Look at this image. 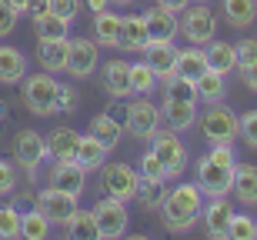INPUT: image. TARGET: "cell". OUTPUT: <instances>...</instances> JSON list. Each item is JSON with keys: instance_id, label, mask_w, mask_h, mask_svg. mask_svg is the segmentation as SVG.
<instances>
[{"instance_id": "8", "label": "cell", "mask_w": 257, "mask_h": 240, "mask_svg": "<svg viewBox=\"0 0 257 240\" xmlns=\"http://www.w3.org/2000/svg\"><path fill=\"white\" fill-rule=\"evenodd\" d=\"M97 173H100V190L107 197H117V200H124V203H131L137 197L141 173L134 170L131 163H104Z\"/></svg>"}, {"instance_id": "14", "label": "cell", "mask_w": 257, "mask_h": 240, "mask_svg": "<svg viewBox=\"0 0 257 240\" xmlns=\"http://www.w3.org/2000/svg\"><path fill=\"white\" fill-rule=\"evenodd\" d=\"M47 183L57 187V190H67V193H74V197H80L87 190V170L77 160H54V167L47 170Z\"/></svg>"}, {"instance_id": "16", "label": "cell", "mask_w": 257, "mask_h": 240, "mask_svg": "<svg viewBox=\"0 0 257 240\" xmlns=\"http://www.w3.org/2000/svg\"><path fill=\"white\" fill-rule=\"evenodd\" d=\"M177 50L181 47H174V40H151L141 54H144V60L154 67V74H157L161 80H167L174 70H177Z\"/></svg>"}, {"instance_id": "41", "label": "cell", "mask_w": 257, "mask_h": 240, "mask_svg": "<svg viewBox=\"0 0 257 240\" xmlns=\"http://www.w3.org/2000/svg\"><path fill=\"white\" fill-rule=\"evenodd\" d=\"M47 10H54L57 17H64L67 24H74L80 14V0H47Z\"/></svg>"}, {"instance_id": "9", "label": "cell", "mask_w": 257, "mask_h": 240, "mask_svg": "<svg viewBox=\"0 0 257 240\" xmlns=\"http://www.w3.org/2000/svg\"><path fill=\"white\" fill-rule=\"evenodd\" d=\"M47 137L37 134V130H17V137H14V160L27 170V177L34 180L40 173V167H44V160H47Z\"/></svg>"}, {"instance_id": "49", "label": "cell", "mask_w": 257, "mask_h": 240, "mask_svg": "<svg viewBox=\"0 0 257 240\" xmlns=\"http://www.w3.org/2000/svg\"><path fill=\"white\" fill-rule=\"evenodd\" d=\"M7 4L17 10V14H30V4H34V0H7Z\"/></svg>"}, {"instance_id": "48", "label": "cell", "mask_w": 257, "mask_h": 240, "mask_svg": "<svg viewBox=\"0 0 257 240\" xmlns=\"http://www.w3.org/2000/svg\"><path fill=\"white\" fill-rule=\"evenodd\" d=\"M84 7L90 10V14H100V10L110 7V0H84Z\"/></svg>"}, {"instance_id": "11", "label": "cell", "mask_w": 257, "mask_h": 240, "mask_svg": "<svg viewBox=\"0 0 257 240\" xmlns=\"http://www.w3.org/2000/svg\"><path fill=\"white\" fill-rule=\"evenodd\" d=\"M100 67V44L87 37H70V57H67V74L74 80H87Z\"/></svg>"}, {"instance_id": "45", "label": "cell", "mask_w": 257, "mask_h": 240, "mask_svg": "<svg viewBox=\"0 0 257 240\" xmlns=\"http://www.w3.org/2000/svg\"><path fill=\"white\" fill-rule=\"evenodd\" d=\"M17 190V170L7 160H0V197H10Z\"/></svg>"}, {"instance_id": "5", "label": "cell", "mask_w": 257, "mask_h": 240, "mask_svg": "<svg viewBox=\"0 0 257 240\" xmlns=\"http://www.w3.org/2000/svg\"><path fill=\"white\" fill-rule=\"evenodd\" d=\"M181 20V37L194 47H207L210 40L217 37V17H214V10L197 0V4H187V7L177 14Z\"/></svg>"}, {"instance_id": "32", "label": "cell", "mask_w": 257, "mask_h": 240, "mask_svg": "<svg viewBox=\"0 0 257 240\" xmlns=\"http://www.w3.org/2000/svg\"><path fill=\"white\" fill-rule=\"evenodd\" d=\"M90 137H97L100 144H107L110 150H114L117 144H120V134H124V124L120 120H114L110 114H97L94 120H90V130H87Z\"/></svg>"}, {"instance_id": "40", "label": "cell", "mask_w": 257, "mask_h": 240, "mask_svg": "<svg viewBox=\"0 0 257 240\" xmlns=\"http://www.w3.org/2000/svg\"><path fill=\"white\" fill-rule=\"evenodd\" d=\"M240 140L257 150V110H247V114L240 117Z\"/></svg>"}, {"instance_id": "18", "label": "cell", "mask_w": 257, "mask_h": 240, "mask_svg": "<svg viewBox=\"0 0 257 240\" xmlns=\"http://www.w3.org/2000/svg\"><path fill=\"white\" fill-rule=\"evenodd\" d=\"M67 57H70V37L40 40L37 44V64L47 74H67Z\"/></svg>"}, {"instance_id": "6", "label": "cell", "mask_w": 257, "mask_h": 240, "mask_svg": "<svg viewBox=\"0 0 257 240\" xmlns=\"http://www.w3.org/2000/svg\"><path fill=\"white\" fill-rule=\"evenodd\" d=\"M161 107L154 104L151 97H134L131 104L124 107V134H131L134 140H151L157 130H161Z\"/></svg>"}, {"instance_id": "1", "label": "cell", "mask_w": 257, "mask_h": 240, "mask_svg": "<svg viewBox=\"0 0 257 240\" xmlns=\"http://www.w3.org/2000/svg\"><path fill=\"white\" fill-rule=\"evenodd\" d=\"M200 210H204V193H200L197 180H184L167 190L161 203V220L171 233H191L200 223Z\"/></svg>"}, {"instance_id": "43", "label": "cell", "mask_w": 257, "mask_h": 240, "mask_svg": "<svg viewBox=\"0 0 257 240\" xmlns=\"http://www.w3.org/2000/svg\"><path fill=\"white\" fill-rule=\"evenodd\" d=\"M77 104H80V94H77V87L70 84H60V100H57V110L60 114H74Z\"/></svg>"}, {"instance_id": "44", "label": "cell", "mask_w": 257, "mask_h": 240, "mask_svg": "<svg viewBox=\"0 0 257 240\" xmlns=\"http://www.w3.org/2000/svg\"><path fill=\"white\" fill-rule=\"evenodd\" d=\"M234 47H237V70H240V67H247L250 60H257V40H254V37L237 40Z\"/></svg>"}, {"instance_id": "33", "label": "cell", "mask_w": 257, "mask_h": 240, "mask_svg": "<svg viewBox=\"0 0 257 240\" xmlns=\"http://www.w3.org/2000/svg\"><path fill=\"white\" fill-rule=\"evenodd\" d=\"M50 227H54V223L47 220V213L40 210L37 203H34L27 213H20V237L24 240H44L50 233Z\"/></svg>"}, {"instance_id": "35", "label": "cell", "mask_w": 257, "mask_h": 240, "mask_svg": "<svg viewBox=\"0 0 257 240\" xmlns=\"http://www.w3.org/2000/svg\"><path fill=\"white\" fill-rule=\"evenodd\" d=\"M161 87H164V100H191V104H200L194 80L181 77V74H171L167 80H161Z\"/></svg>"}, {"instance_id": "24", "label": "cell", "mask_w": 257, "mask_h": 240, "mask_svg": "<svg viewBox=\"0 0 257 240\" xmlns=\"http://www.w3.org/2000/svg\"><path fill=\"white\" fill-rule=\"evenodd\" d=\"M204 50H207V67L210 70H217V74H224V77L237 70V47H234V44L214 37Z\"/></svg>"}, {"instance_id": "34", "label": "cell", "mask_w": 257, "mask_h": 240, "mask_svg": "<svg viewBox=\"0 0 257 240\" xmlns=\"http://www.w3.org/2000/svg\"><path fill=\"white\" fill-rule=\"evenodd\" d=\"M131 87H134V94L151 97L154 90L161 87V77L154 74V67L147 64V60H134L131 64Z\"/></svg>"}, {"instance_id": "31", "label": "cell", "mask_w": 257, "mask_h": 240, "mask_svg": "<svg viewBox=\"0 0 257 240\" xmlns=\"http://www.w3.org/2000/svg\"><path fill=\"white\" fill-rule=\"evenodd\" d=\"M34 20V34H37V40H60V37H70V24H67L64 17H57L54 10H44V14H37Z\"/></svg>"}, {"instance_id": "52", "label": "cell", "mask_w": 257, "mask_h": 240, "mask_svg": "<svg viewBox=\"0 0 257 240\" xmlns=\"http://www.w3.org/2000/svg\"><path fill=\"white\" fill-rule=\"evenodd\" d=\"M0 120H4V110H0Z\"/></svg>"}, {"instance_id": "37", "label": "cell", "mask_w": 257, "mask_h": 240, "mask_svg": "<svg viewBox=\"0 0 257 240\" xmlns=\"http://www.w3.org/2000/svg\"><path fill=\"white\" fill-rule=\"evenodd\" d=\"M137 173H141V180H157V183L171 180V170L164 167V160L154 154V150H147V154L137 160Z\"/></svg>"}, {"instance_id": "7", "label": "cell", "mask_w": 257, "mask_h": 240, "mask_svg": "<svg viewBox=\"0 0 257 240\" xmlns=\"http://www.w3.org/2000/svg\"><path fill=\"white\" fill-rule=\"evenodd\" d=\"M97 217V230H100V240H117L124 237L127 227H131V210H127L124 200H117V197H100V200L90 207Z\"/></svg>"}, {"instance_id": "27", "label": "cell", "mask_w": 257, "mask_h": 240, "mask_svg": "<svg viewBox=\"0 0 257 240\" xmlns=\"http://www.w3.org/2000/svg\"><path fill=\"white\" fill-rule=\"evenodd\" d=\"M94 40L100 47H117L120 44V14H114L110 7L94 14Z\"/></svg>"}, {"instance_id": "47", "label": "cell", "mask_w": 257, "mask_h": 240, "mask_svg": "<svg viewBox=\"0 0 257 240\" xmlns=\"http://www.w3.org/2000/svg\"><path fill=\"white\" fill-rule=\"evenodd\" d=\"M191 0H157V7H164V10H174V14H181L184 7H187Z\"/></svg>"}, {"instance_id": "29", "label": "cell", "mask_w": 257, "mask_h": 240, "mask_svg": "<svg viewBox=\"0 0 257 240\" xmlns=\"http://www.w3.org/2000/svg\"><path fill=\"white\" fill-rule=\"evenodd\" d=\"M194 87H197V100L200 104H217V100H224V94H227V77L207 67L197 80H194Z\"/></svg>"}, {"instance_id": "20", "label": "cell", "mask_w": 257, "mask_h": 240, "mask_svg": "<svg viewBox=\"0 0 257 240\" xmlns=\"http://www.w3.org/2000/svg\"><path fill=\"white\" fill-rule=\"evenodd\" d=\"M27 77V57L20 47H10V44H0V84L14 87Z\"/></svg>"}, {"instance_id": "26", "label": "cell", "mask_w": 257, "mask_h": 240, "mask_svg": "<svg viewBox=\"0 0 257 240\" xmlns=\"http://www.w3.org/2000/svg\"><path fill=\"white\" fill-rule=\"evenodd\" d=\"M107 157H110V147L107 144H100L97 137H80V147H77V163L84 167L87 173H97L100 167L107 163Z\"/></svg>"}, {"instance_id": "3", "label": "cell", "mask_w": 257, "mask_h": 240, "mask_svg": "<svg viewBox=\"0 0 257 240\" xmlns=\"http://www.w3.org/2000/svg\"><path fill=\"white\" fill-rule=\"evenodd\" d=\"M197 127H200V137H204L210 147L214 144L234 147L240 140V117L234 114L230 107H224V100L204 107V110L197 114Z\"/></svg>"}, {"instance_id": "36", "label": "cell", "mask_w": 257, "mask_h": 240, "mask_svg": "<svg viewBox=\"0 0 257 240\" xmlns=\"http://www.w3.org/2000/svg\"><path fill=\"white\" fill-rule=\"evenodd\" d=\"M164 197H167V190H164V183H157V180H141V187H137V207H144L147 213H157L161 210V203H164Z\"/></svg>"}, {"instance_id": "12", "label": "cell", "mask_w": 257, "mask_h": 240, "mask_svg": "<svg viewBox=\"0 0 257 240\" xmlns=\"http://www.w3.org/2000/svg\"><path fill=\"white\" fill-rule=\"evenodd\" d=\"M77 200H80V197H74V193H67V190H57V187H50V183H47V187L37 193V200H34V203L47 213L50 223H60V227H64V223L70 220V213L80 207Z\"/></svg>"}, {"instance_id": "4", "label": "cell", "mask_w": 257, "mask_h": 240, "mask_svg": "<svg viewBox=\"0 0 257 240\" xmlns=\"http://www.w3.org/2000/svg\"><path fill=\"white\" fill-rule=\"evenodd\" d=\"M24 84V104L34 117H54L57 114V100H60V80L57 74H30L20 80Z\"/></svg>"}, {"instance_id": "10", "label": "cell", "mask_w": 257, "mask_h": 240, "mask_svg": "<svg viewBox=\"0 0 257 240\" xmlns=\"http://www.w3.org/2000/svg\"><path fill=\"white\" fill-rule=\"evenodd\" d=\"M151 150L164 160V167L171 170V180H177L184 170H187V163H191V154H187V147H184V140L177 137V130H157V134L151 137Z\"/></svg>"}, {"instance_id": "17", "label": "cell", "mask_w": 257, "mask_h": 240, "mask_svg": "<svg viewBox=\"0 0 257 240\" xmlns=\"http://www.w3.org/2000/svg\"><path fill=\"white\" fill-rule=\"evenodd\" d=\"M147 44H151V34H147L144 14H127V17H120V44H117V50L141 54Z\"/></svg>"}, {"instance_id": "15", "label": "cell", "mask_w": 257, "mask_h": 240, "mask_svg": "<svg viewBox=\"0 0 257 240\" xmlns=\"http://www.w3.org/2000/svg\"><path fill=\"white\" fill-rule=\"evenodd\" d=\"M230 217H234V203H230L227 197H207L204 210H200V223H204L207 237H214V240L227 237Z\"/></svg>"}, {"instance_id": "38", "label": "cell", "mask_w": 257, "mask_h": 240, "mask_svg": "<svg viewBox=\"0 0 257 240\" xmlns=\"http://www.w3.org/2000/svg\"><path fill=\"white\" fill-rule=\"evenodd\" d=\"M227 240H257V220L250 213H237L230 217V227H227Z\"/></svg>"}, {"instance_id": "22", "label": "cell", "mask_w": 257, "mask_h": 240, "mask_svg": "<svg viewBox=\"0 0 257 240\" xmlns=\"http://www.w3.org/2000/svg\"><path fill=\"white\" fill-rule=\"evenodd\" d=\"M230 193L237 197L240 207H257V167L254 163H237L234 167V187Z\"/></svg>"}, {"instance_id": "2", "label": "cell", "mask_w": 257, "mask_h": 240, "mask_svg": "<svg viewBox=\"0 0 257 240\" xmlns=\"http://www.w3.org/2000/svg\"><path fill=\"white\" fill-rule=\"evenodd\" d=\"M234 167L237 154L227 144H214L207 154L197 160V187L204 197H227L234 187Z\"/></svg>"}, {"instance_id": "19", "label": "cell", "mask_w": 257, "mask_h": 240, "mask_svg": "<svg viewBox=\"0 0 257 240\" xmlns=\"http://www.w3.org/2000/svg\"><path fill=\"white\" fill-rule=\"evenodd\" d=\"M144 20H147V34H151V40H174L177 34H181V20H177V14L157 7V4L144 14Z\"/></svg>"}, {"instance_id": "21", "label": "cell", "mask_w": 257, "mask_h": 240, "mask_svg": "<svg viewBox=\"0 0 257 240\" xmlns=\"http://www.w3.org/2000/svg\"><path fill=\"white\" fill-rule=\"evenodd\" d=\"M80 137L74 127H54L47 134V154L54 160H77V147H80Z\"/></svg>"}, {"instance_id": "39", "label": "cell", "mask_w": 257, "mask_h": 240, "mask_svg": "<svg viewBox=\"0 0 257 240\" xmlns=\"http://www.w3.org/2000/svg\"><path fill=\"white\" fill-rule=\"evenodd\" d=\"M0 237L4 240H14L20 237V210L17 207H0Z\"/></svg>"}, {"instance_id": "30", "label": "cell", "mask_w": 257, "mask_h": 240, "mask_svg": "<svg viewBox=\"0 0 257 240\" xmlns=\"http://www.w3.org/2000/svg\"><path fill=\"white\" fill-rule=\"evenodd\" d=\"M204 70H207V50L204 47L187 44L184 50H177V70H174V74H181V77H187V80H197Z\"/></svg>"}, {"instance_id": "25", "label": "cell", "mask_w": 257, "mask_h": 240, "mask_svg": "<svg viewBox=\"0 0 257 240\" xmlns=\"http://www.w3.org/2000/svg\"><path fill=\"white\" fill-rule=\"evenodd\" d=\"M220 14L234 30L257 24V0H220Z\"/></svg>"}, {"instance_id": "23", "label": "cell", "mask_w": 257, "mask_h": 240, "mask_svg": "<svg viewBox=\"0 0 257 240\" xmlns=\"http://www.w3.org/2000/svg\"><path fill=\"white\" fill-rule=\"evenodd\" d=\"M164 124L171 127V130H191L194 124H197V104H191V100H164Z\"/></svg>"}, {"instance_id": "13", "label": "cell", "mask_w": 257, "mask_h": 240, "mask_svg": "<svg viewBox=\"0 0 257 240\" xmlns=\"http://www.w3.org/2000/svg\"><path fill=\"white\" fill-rule=\"evenodd\" d=\"M100 87H104L114 100H127V97H134V87H131V60H124V57L107 60L104 67H100Z\"/></svg>"}, {"instance_id": "42", "label": "cell", "mask_w": 257, "mask_h": 240, "mask_svg": "<svg viewBox=\"0 0 257 240\" xmlns=\"http://www.w3.org/2000/svg\"><path fill=\"white\" fill-rule=\"evenodd\" d=\"M17 10L10 7L7 0H0V40L4 37H10V34H14V30H17Z\"/></svg>"}, {"instance_id": "46", "label": "cell", "mask_w": 257, "mask_h": 240, "mask_svg": "<svg viewBox=\"0 0 257 240\" xmlns=\"http://www.w3.org/2000/svg\"><path fill=\"white\" fill-rule=\"evenodd\" d=\"M240 77H244L247 90H254V94H257V60H250L247 67H240Z\"/></svg>"}, {"instance_id": "50", "label": "cell", "mask_w": 257, "mask_h": 240, "mask_svg": "<svg viewBox=\"0 0 257 240\" xmlns=\"http://www.w3.org/2000/svg\"><path fill=\"white\" fill-rule=\"evenodd\" d=\"M44 10H47V0H34V4H30V17H37Z\"/></svg>"}, {"instance_id": "51", "label": "cell", "mask_w": 257, "mask_h": 240, "mask_svg": "<svg viewBox=\"0 0 257 240\" xmlns=\"http://www.w3.org/2000/svg\"><path fill=\"white\" fill-rule=\"evenodd\" d=\"M110 4H120V7H131L134 0H110Z\"/></svg>"}, {"instance_id": "28", "label": "cell", "mask_w": 257, "mask_h": 240, "mask_svg": "<svg viewBox=\"0 0 257 240\" xmlns=\"http://www.w3.org/2000/svg\"><path fill=\"white\" fill-rule=\"evenodd\" d=\"M64 233L70 240H100V230H97V217L94 210H84V207H77L70 213V220L64 223Z\"/></svg>"}]
</instances>
